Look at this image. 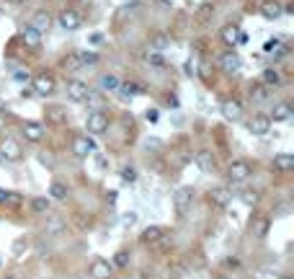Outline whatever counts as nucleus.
I'll return each mask as SVG.
<instances>
[{
	"instance_id": "18",
	"label": "nucleus",
	"mask_w": 294,
	"mask_h": 279,
	"mask_svg": "<svg viewBox=\"0 0 294 279\" xmlns=\"http://www.w3.org/2000/svg\"><path fill=\"white\" fill-rule=\"evenodd\" d=\"M29 26H34L39 34H44V31L52 26V16H49L47 11H36V13L31 16V21H29Z\"/></svg>"
},
{
	"instance_id": "9",
	"label": "nucleus",
	"mask_w": 294,
	"mask_h": 279,
	"mask_svg": "<svg viewBox=\"0 0 294 279\" xmlns=\"http://www.w3.org/2000/svg\"><path fill=\"white\" fill-rule=\"evenodd\" d=\"M116 93H119L122 98L132 101V98L142 96V93H145V88H142V85H140L137 80H119V88H116Z\"/></svg>"
},
{
	"instance_id": "48",
	"label": "nucleus",
	"mask_w": 294,
	"mask_h": 279,
	"mask_svg": "<svg viewBox=\"0 0 294 279\" xmlns=\"http://www.w3.org/2000/svg\"><path fill=\"white\" fill-rule=\"evenodd\" d=\"M96 163H98V168H106V165H108L106 155H96Z\"/></svg>"
},
{
	"instance_id": "11",
	"label": "nucleus",
	"mask_w": 294,
	"mask_h": 279,
	"mask_svg": "<svg viewBox=\"0 0 294 279\" xmlns=\"http://www.w3.org/2000/svg\"><path fill=\"white\" fill-rule=\"evenodd\" d=\"M111 274H114V266L106 259H93V264H90V276L93 279H111Z\"/></svg>"
},
{
	"instance_id": "26",
	"label": "nucleus",
	"mask_w": 294,
	"mask_h": 279,
	"mask_svg": "<svg viewBox=\"0 0 294 279\" xmlns=\"http://www.w3.org/2000/svg\"><path fill=\"white\" fill-rule=\"evenodd\" d=\"M165 238V230L160 228V225H150V228H145V233H142V241L145 243H160Z\"/></svg>"
},
{
	"instance_id": "50",
	"label": "nucleus",
	"mask_w": 294,
	"mask_h": 279,
	"mask_svg": "<svg viewBox=\"0 0 294 279\" xmlns=\"http://www.w3.org/2000/svg\"><path fill=\"white\" fill-rule=\"evenodd\" d=\"M106 202L114 204V202H116V191H108V194H106Z\"/></svg>"
},
{
	"instance_id": "7",
	"label": "nucleus",
	"mask_w": 294,
	"mask_h": 279,
	"mask_svg": "<svg viewBox=\"0 0 294 279\" xmlns=\"http://www.w3.org/2000/svg\"><path fill=\"white\" fill-rule=\"evenodd\" d=\"M65 91H67V98H70V101L83 103L90 88H88V85H85L83 80H75V78H73V80H67V88H65Z\"/></svg>"
},
{
	"instance_id": "15",
	"label": "nucleus",
	"mask_w": 294,
	"mask_h": 279,
	"mask_svg": "<svg viewBox=\"0 0 294 279\" xmlns=\"http://www.w3.org/2000/svg\"><path fill=\"white\" fill-rule=\"evenodd\" d=\"M67 228V222L60 217V214H47V225H44V233L52 235V238H57V235H62Z\"/></svg>"
},
{
	"instance_id": "22",
	"label": "nucleus",
	"mask_w": 294,
	"mask_h": 279,
	"mask_svg": "<svg viewBox=\"0 0 294 279\" xmlns=\"http://www.w3.org/2000/svg\"><path fill=\"white\" fill-rule=\"evenodd\" d=\"M73 150H75V155H78V158H88V155L96 150V145H93V140H90V137H75Z\"/></svg>"
},
{
	"instance_id": "20",
	"label": "nucleus",
	"mask_w": 294,
	"mask_h": 279,
	"mask_svg": "<svg viewBox=\"0 0 294 279\" xmlns=\"http://www.w3.org/2000/svg\"><path fill=\"white\" fill-rule=\"evenodd\" d=\"M222 41H224L227 47H235L238 41H240V44L245 41V34H240V29L230 24V26H224V29H222Z\"/></svg>"
},
{
	"instance_id": "3",
	"label": "nucleus",
	"mask_w": 294,
	"mask_h": 279,
	"mask_svg": "<svg viewBox=\"0 0 294 279\" xmlns=\"http://www.w3.org/2000/svg\"><path fill=\"white\" fill-rule=\"evenodd\" d=\"M194 160H196V165L204 171V174H214L217 171V158H214V153L209 147H199L194 153Z\"/></svg>"
},
{
	"instance_id": "35",
	"label": "nucleus",
	"mask_w": 294,
	"mask_h": 279,
	"mask_svg": "<svg viewBox=\"0 0 294 279\" xmlns=\"http://www.w3.org/2000/svg\"><path fill=\"white\" fill-rule=\"evenodd\" d=\"M263 85H268V88H274V85H279L281 83V75H279V70L276 68H266L263 70V80H261Z\"/></svg>"
},
{
	"instance_id": "24",
	"label": "nucleus",
	"mask_w": 294,
	"mask_h": 279,
	"mask_svg": "<svg viewBox=\"0 0 294 279\" xmlns=\"http://www.w3.org/2000/svg\"><path fill=\"white\" fill-rule=\"evenodd\" d=\"M116 88H119V78L114 73H106V75L98 78V91L101 93H116Z\"/></svg>"
},
{
	"instance_id": "17",
	"label": "nucleus",
	"mask_w": 294,
	"mask_h": 279,
	"mask_svg": "<svg viewBox=\"0 0 294 279\" xmlns=\"http://www.w3.org/2000/svg\"><path fill=\"white\" fill-rule=\"evenodd\" d=\"M21 39H24V44H26L29 49H34V52L41 47V34H39L34 26H29V24L24 26V31H21Z\"/></svg>"
},
{
	"instance_id": "45",
	"label": "nucleus",
	"mask_w": 294,
	"mask_h": 279,
	"mask_svg": "<svg viewBox=\"0 0 294 279\" xmlns=\"http://www.w3.org/2000/svg\"><path fill=\"white\" fill-rule=\"evenodd\" d=\"M184 73H186L189 78H194V75H196V65H194V62H191V60H189V62H186V65H184Z\"/></svg>"
},
{
	"instance_id": "4",
	"label": "nucleus",
	"mask_w": 294,
	"mask_h": 279,
	"mask_svg": "<svg viewBox=\"0 0 294 279\" xmlns=\"http://www.w3.org/2000/svg\"><path fill=\"white\" fill-rule=\"evenodd\" d=\"M191 202H194V189L191 186H181L173 194V207H175L178 214H186L189 207H191Z\"/></svg>"
},
{
	"instance_id": "52",
	"label": "nucleus",
	"mask_w": 294,
	"mask_h": 279,
	"mask_svg": "<svg viewBox=\"0 0 294 279\" xmlns=\"http://www.w3.org/2000/svg\"><path fill=\"white\" fill-rule=\"evenodd\" d=\"M6 279H21L18 274H6Z\"/></svg>"
},
{
	"instance_id": "2",
	"label": "nucleus",
	"mask_w": 294,
	"mask_h": 279,
	"mask_svg": "<svg viewBox=\"0 0 294 279\" xmlns=\"http://www.w3.org/2000/svg\"><path fill=\"white\" fill-rule=\"evenodd\" d=\"M57 24H60L65 31H78V29L83 26V16H80L78 11H73V8H65V11L57 16Z\"/></svg>"
},
{
	"instance_id": "51",
	"label": "nucleus",
	"mask_w": 294,
	"mask_h": 279,
	"mask_svg": "<svg viewBox=\"0 0 294 279\" xmlns=\"http://www.w3.org/2000/svg\"><path fill=\"white\" fill-rule=\"evenodd\" d=\"M157 3H160V8H170V6H173V0H157Z\"/></svg>"
},
{
	"instance_id": "47",
	"label": "nucleus",
	"mask_w": 294,
	"mask_h": 279,
	"mask_svg": "<svg viewBox=\"0 0 294 279\" xmlns=\"http://www.w3.org/2000/svg\"><path fill=\"white\" fill-rule=\"evenodd\" d=\"M137 222V214H124V225H134Z\"/></svg>"
},
{
	"instance_id": "38",
	"label": "nucleus",
	"mask_w": 294,
	"mask_h": 279,
	"mask_svg": "<svg viewBox=\"0 0 294 279\" xmlns=\"http://www.w3.org/2000/svg\"><path fill=\"white\" fill-rule=\"evenodd\" d=\"M24 251H29V241L26 238H18L13 243V256H16V259H24Z\"/></svg>"
},
{
	"instance_id": "8",
	"label": "nucleus",
	"mask_w": 294,
	"mask_h": 279,
	"mask_svg": "<svg viewBox=\"0 0 294 279\" xmlns=\"http://www.w3.org/2000/svg\"><path fill=\"white\" fill-rule=\"evenodd\" d=\"M268 130H271V119H268V114H253V119L248 122V132L256 135V137H263Z\"/></svg>"
},
{
	"instance_id": "55",
	"label": "nucleus",
	"mask_w": 294,
	"mask_h": 279,
	"mask_svg": "<svg viewBox=\"0 0 294 279\" xmlns=\"http://www.w3.org/2000/svg\"><path fill=\"white\" fill-rule=\"evenodd\" d=\"M284 279H291V276H284Z\"/></svg>"
},
{
	"instance_id": "1",
	"label": "nucleus",
	"mask_w": 294,
	"mask_h": 279,
	"mask_svg": "<svg viewBox=\"0 0 294 279\" xmlns=\"http://www.w3.org/2000/svg\"><path fill=\"white\" fill-rule=\"evenodd\" d=\"M85 130L88 135H103L108 130V117L103 111H90L85 119Z\"/></svg>"
},
{
	"instance_id": "29",
	"label": "nucleus",
	"mask_w": 294,
	"mask_h": 279,
	"mask_svg": "<svg viewBox=\"0 0 294 279\" xmlns=\"http://www.w3.org/2000/svg\"><path fill=\"white\" fill-rule=\"evenodd\" d=\"M168 47H170V36H168V34H152V36H150V49L165 52Z\"/></svg>"
},
{
	"instance_id": "23",
	"label": "nucleus",
	"mask_w": 294,
	"mask_h": 279,
	"mask_svg": "<svg viewBox=\"0 0 294 279\" xmlns=\"http://www.w3.org/2000/svg\"><path fill=\"white\" fill-rule=\"evenodd\" d=\"M44 119H47V124H65L67 111L54 103V106H47V109H44Z\"/></svg>"
},
{
	"instance_id": "42",
	"label": "nucleus",
	"mask_w": 294,
	"mask_h": 279,
	"mask_svg": "<svg viewBox=\"0 0 294 279\" xmlns=\"http://www.w3.org/2000/svg\"><path fill=\"white\" fill-rule=\"evenodd\" d=\"M240 199H243L245 204H256V202H258V191H253V189H245L243 194H240Z\"/></svg>"
},
{
	"instance_id": "56",
	"label": "nucleus",
	"mask_w": 294,
	"mask_h": 279,
	"mask_svg": "<svg viewBox=\"0 0 294 279\" xmlns=\"http://www.w3.org/2000/svg\"><path fill=\"white\" fill-rule=\"evenodd\" d=\"M0 266H3V261H0Z\"/></svg>"
},
{
	"instance_id": "49",
	"label": "nucleus",
	"mask_w": 294,
	"mask_h": 279,
	"mask_svg": "<svg viewBox=\"0 0 294 279\" xmlns=\"http://www.w3.org/2000/svg\"><path fill=\"white\" fill-rule=\"evenodd\" d=\"M101 41H103L101 34H90V44H101Z\"/></svg>"
},
{
	"instance_id": "39",
	"label": "nucleus",
	"mask_w": 294,
	"mask_h": 279,
	"mask_svg": "<svg viewBox=\"0 0 294 279\" xmlns=\"http://www.w3.org/2000/svg\"><path fill=\"white\" fill-rule=\"evenodd\" d=\"M114 266H116V269H127V266H129V253H127V251H116Z\"/></svg>"
},
{
	"instance_id": "19",
	"label": "nucleus",
	"mask_w": 294,
	"mask_h": 279,
	"mask_svg": "<svg viewBox=\"0 0 294 279\" xmlns=\"http://www.w3.org/2000/svg\"><path fill=\"white\" fill-rule=\"evenodd\" d=\"M274 168L279 174H291L294 171V155L291 153H276L274 155Z\"/></svg>"
},
{
	"instance_id": "25",
	"label": "nucleus",
	"mask_w": 294,
	"mask_h": 279,
	"mask_svg": "<svg viewBox=\"0 0 294 279\" xmlns=\"http://www.w3.org/2000/svg\"><path fill=\"white\" fill-rule=\"evenodd\" d=\"M209 199L219 207V209H224V207H227L230 204V199H232V194H230V191L227 189H222V186H217V189H212L209 191Z\"/></svg>"
},
{
	"instance_id": "10",
	"label": "nucleus",
	"mask_w": 294,
	"mask_h": 279,
	"mask_svg": "<svg viewBox=\"0 0 294 279\" xmlns=\"http://www.w3.org/2000/svg\"><path fill=\"white\" fill-rule=\"evenodd\" d=\"M21 145L13 140V137H6L3 142H0V158L3 160H21Z\"/></svg>"
},
{
	"instance_id": "43",
	"label": "nucleus",
	"mask_w": 294,
	"mask_h": 279,
	"mask_svg": "<svg viewBox=\"0 0 294 279\" xmlns=\"http://www.w3.org/2000/svg\"><path fill=\"white\" fill-rule=\"evenodd\" d=\"M279 44H281L279 39H268L266 44H263V52H266V54H274V52L279 49Z\"/></svg>"
},
{
	"instance_id": "14",
	"label": "nucleus",
	"mask_w": 294,
	"mask_h": 279,
	"mask_svg": "<svg viewBox=\"0 0 294 279\" xmlns=\"http://www.w3.org/2000/svg\"><path fill=\"white\" fill-rule=\"evenodd\" d=\"M222 114H224V119L238 122V119L243 117V103H240L238 98H227V101L222 103Z\"/></svg>"
},
{
	"instance_id": "30",
	"label": "nucleus",
	"mask_w": 294,
	"mask_h": 279,
	"mask_svg": "<svg viewBox=\"0 0 294 279\" xmlns=\"http://www.w3.org/2000/svg\"><path fill=\"white\" fill-rule=\"evenodd\" d=\"M248 96H251V101H256V103L266 101V98H268V85H263V83H253L251 88H248Z\"/></svg>"
},
{
	"instance_id": "34",
	"label": "nucleus",
	"mask_w": 294,
	"mask_h": 279,
	"mask_svg": "<svg viewBox=\"0 0 294 279\" xmlns=\"http://www.w3.org/2000/svg\"><path fill=\"white\" fill-rule=\"evenodd\" d=\"M85 101H88V106L93 111H101L103 109V93L96 88V91H88V96H85Z\"/></svg>"
},
{
	"instance_id": "36",
	"label": "nucleus",
	"mask_w": 294,
	"mask_h": 279,
	"mask_svg": "<svg viewBox=\"0 0 294 279\" xmlns=\"http://www.w3.org/2000/svg\"><path fill=\"white\" fill-rule=\"evenodd\" d=\"M212 16H214V6H212V3H201V6L196 8V21H199V24H207Z\"/></svg>"
},
{
	"instance_id": "46",
	"label": "nucleus",
	"mask_w": 294,
	"mask_h": 279,
	"mask_svg": "<svg viewBox=\"0 0 294 279\" xmlns=\"http://www.w3.org/2000/svg\"><path fill=\"white\" fill-rule=\"evenodd\" d=\"M145 117H147V122H157V117H160V114H157V109H150Z\"/></svg>"
},
{
	"instance_id": "41",
	"label": "nucleus",
	"mask_w": 294,
	"mask_h": 279,
	"mask_svg": "<svg viewBox=\"0 0 294 279\" xmlns=\"http://www.w3.org/2000/svg\"><path fill=\"white\" fill-rule=\"evenodd\" d=\"M122 181H127V184H134V181H137V171H134L132 165L122 168Z\"/></svg>"
},
{
	"instance_id": "53",
	"label": "nucleus",
	"mask_w": 294,
	"mask_h": 279,
	"mask_svg": "<svg viewBox=\"0 0 294 279\" xmlns=\"http://www.w3.org/2000/svg\"><path fill=\"white\" fill-rule=\"evenodd\" d=\"M13 3H26V0H13Z\"/></svg>"
},
{
	"instance_id": "27",
	"label": "nucleus",
	"mask_w": 294,
	"mask_h": 279,
	"mask_svg": "<svg viewBox=\"0 0 294 279\" xmlns=\"http://www.w3.org/2000/svg\"><path fill=\"white\" fill-rule=\"evenodd\" d=\"M62 68H65L67 73H78V70H83V65H80V54H78V52H67V54L62 57Z\"/></svg>"
},
{
	"instance_id": "31",
	"label": "nucleus",
	"mask_w": 294,
	"mask_h": 279,
	"mask_svg": "<svg viewBox=\"0 0 294 279\" xmlns=\"http://www.w3.org/2000/svg\"><path fill=\"white\" fill-rule=\"evenodd\" d=\"M145 62H147V65H152V68H157V70H163L168 65L165 57H163V52H155V49H147L145 52Z\"/></svg>"
},
{
	"instance_id": "54",
	"label": "nucleus",
	"mask_w": 294,
	"mask_h": 279,
	"mask_svg": "<svg viewBox=\"0 0 294 279\" xmlns=\"http://www.w3.org/2000/svg\"><path fill=\"white\" fill-rule=\"evenodd\" d=\"M217 279H230V276H224V274H222V276H217Z\"/></svg>"
},
{
	"instance_id": "16",
	"label": "nucleus",
	"mask_w": 294,
	"mask_h": 279,
	"mask_svg": "<svg viewBox=\"0 0 294 279\" xmlns=\"http://www.w3.org/2000/svg\"><path fill=\"white\" fill-rule=\"evenodd\" d=\"M261 13L268 21H276V18L284 16V3H279V0H266V3L261 6Z\"/></svg>"
},
{
	"instance_id": "13",
	"label": "nucleus",
	"mask_w": 294,
	"mask_h": 279,
	"mask_svg": "<svg viewBox=\"0 0 294 279\" xmlns=\"http://www.w3.org/2000/svg\"><path fill=\"white\" fill-rule=\"evenodd\" d=\"M291 114H294V109H291L289 103H276L274 109H271L268 119H271V124H281V122H289Z\"/></svg>"
},
{
	"instance_id": "40",
	"label": "nucleus",
	"mask_w": 294,
	"mask_h": 279,
	"mask_svg": "<svg viewBox=\"0 0 294 279\" xmlns=\"http://www.w3.org/2000/svg\"><path fill=\"white\" fill-rule=\"evenodd\" d=\"M266 230H268V220H266V217H261V220H256V222H253V233H256V238H263Z\"/></svg>"
},
{
	"instance_id": "21",
	"label": "nucleus",
	"mask_w": 294,
	"mask_h": 279,
	"mask_svg": "<svg viewBox=\"0 0 294 279\" xmlns=\"http://www.w3.org/2000/svg\"><path fill=\"white\" fill-rule=\"evenodd\" d=\"M219 65H222L224 73H238V70L243 68V62H240V57H238L235 52H224V54L219 57Z\"/></svg>"
},
{
	"instance_id": "33",
	"label": "nucleus",
	"mask_w": 294,
	"mask_h": 279,
	"mask_svg": "<svg viewBox=\"0 0 294 279\" xmlns=\"http://www.w3.org/2000/svg\"><path fill=\"white\" fill-rule=\"evenodd\" d=\"M31 212L34 214H47V212H52V202L47 197H36V199H31Z\"/></svg>"
},
{
	"instance_id": "5",
	"label": "nucleus",
	"mask_w": 294,
	"mask_h": 279,
	"mask_svg": "<svg viewBox=\"0 0 294 279\" xmlns=\"http://www.w3.org/2000/svg\"><path fill=\"white\" fill-rule=\"evenodd\" d=\"M251 174H253V165L248 163V160H235V163H230V168H227V179H230L232 184L245 181Z\"/></svg>"
},
{
	"instance_id": "28",
	"label": "nucleus",
	"mask_w": 294,
	"mask_h": 279,
	"mask_svg": "<svg viewBox=\"0 0 294 279\" xmlns=\"http://www.w3.org/2000/svg\"><path fill=\"white\" fill-rule=\"evenodd\" d=\"M49 197L57 199V202H65L67 197H70V189H67V184H62V181H52V186H49Z\"/></svg>"
},
{
	"instance_id": "37",
	"label": "nucleus",
	"mask_w": 294,
	"mask_h": 279,
	"mask_svg": "<svg viewBox=\"0 0 294 279\" xmlns=\"http://www.w3.org/2000/svg\"><path fill=\"white\" fill-rule=\"evenodd\" d=\"M78 54H80V65L83 68H96L98 62H101V57L96 52H78Z\"/></svg>"
},
{
	"instance_id": "12",
	"label": "nucleus",
	"mask_w": 294,
	"mask_h": 279,
	"mask_svg": "<svg viewBox=\"0 0 294 279\" xmlns=\"http://www.w3.org/2000/svg\"><path fill=\"white\" fill-rule=\"evenodd\" d=\"M21 132H24V137L29 142H41L44 140V124H39V122H24Z\"/></svg>"
},
{
	"instance_id": "32",
	"label": "nucleus",
	"mask_w": 294,
	"mask_h": 279,
	"mask_svg": "<svg viewBox=\"0 0 294 279\" xmlns=\"http://www.w3.org/2000/svg\"><path fill=\"white\" fill-rule=\"evenodd\" d=\"M21 194H16V191H6V189H0V204H6V207H21Z\"/></svg>"
},
{
	"instance_id": "6",
	"label": "nucleus",
	"mask_w": 294,
	"mask_h": 279,
	"mask_svg": "<svg viewBox=\"0 0 294 279\" xmlns=\"http://www.w3.org/2000/svg\"><path fill=\"white\" fill-rule=\"evenodd\" d=\"M54 91H57V80H54V75L41 73V75L34 78V93H39V96H52Z\"/></svg>"
},
{
	"instance_id": "44",
	"label": "nucleus",
	"mask_w": 294,
	"mask_h": 279,
	"mask_svg": "<svg viewBox=\"0 0 294 279\" xmlns=\"http://www.w3.org/2000/svg\"><path fill=\"white\" fill-rule=\"evenodd\" d=\"M13 78H16L18 83H29V80H31V75H29V73H24V70H16V73H13Z\"/></svg>"
}]
</instances>
